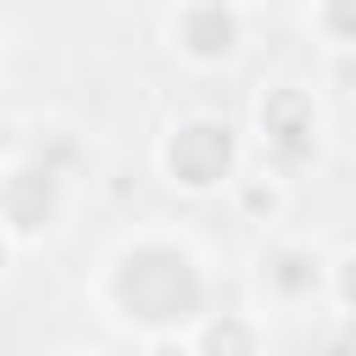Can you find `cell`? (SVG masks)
Wrapping results in <instances>:
<instances>
[{"instance_id": "1", "label": "cell", "mask_w": 356, "mask_h": 356, "mask_svg": "<svg viewBox=\"0 0 356 356\" xmlns=\"http://www.w3.org/2000/svg\"><path fill=\"white\" fill-rule=\"evenodd\" d=\"M122 295H128V306H134L139 317L167 323V317H189L200 289H195V273H189L178 256H167V250H145L139 261H128V273H122Z\"/></svg>"}, {"instance_id": "2", "label": "cell", "mask_w": 356, "mask_h": 356, "mask_svg": "<svg viewBox=\"0 0 356 356\" xmlns=\"http://www.w3.org/2000/svg\"><path fill=\"white\" fill-rule=\"evenodd\" d=\"M222 167H228V128L200 122V128H184V134H178V145H172V172H178L184 184H211Z\"/></svg>"}, {"instance_id": "3", "label": "cell", "mask_w": 356, "mask_h": 356, "mask_svg": "<svg viewBox=\"0 0 356 356\" xmlns=\"http://www.w3.org/2000/svg\"><path fill=\"white\" fill-rule=\"evenodd\" d=\"M334 22H339L345 33H356V0H334Z\"/></svg>"}, {"instance_id": "4", "label": "cell", "mask_w": 356, "mask_h": 356, "mask_svg": "<svg viewBox=\"0 0 356 356\" xmlns=\"http://www.w3.org/2000/svg\"><path fill=\"white\" fill-rule=\"evenodd\" d=\"M345 295H350V300H356V261H350V267H345Z\"/></svg>"}, {"instance_id": "5", "label": "cell", "mask_w": 356, "mask_h": 356, "mask_svg": "<svg viewBox=\"0 0 356 356\" xmlns=\"http://www.w3.org/2000/svg\"><path fill=\"white\" fill-rule=\"evenodd\" d=\"M0 261H6V250H0Z\"/></svg>"}]
</instances>
